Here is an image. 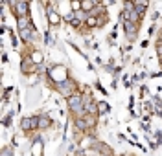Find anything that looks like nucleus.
<instances>
[{
  "instance_id": "f257e3e1",
  "label": "nucleus",
  "mask_w": 162,
  "mask_h": 156,
  "mask_svg": "<svg viewBox=\"0 0 162 156\" xmlns=\"http://www.w3.org/2000/svg\"><path fill=\"white\" fill-rule=\"evenodd\" d=\"M68 107L74 112H81L83 110V97L81 96H70L68 97Z\"/></svg>"
},
{
  "instance_id": "9d476101",
  "label": "nucleus",
  "mask_w": 162,
  "mask_h": 156,
  "mask_svg": "<svg viewBox=\"0 0 162 156\" xmlns=\"http://www.w3.org/2000/svg\"><path fill=\"white\" fill-rule=\"evenodd\" d=\"M87 125H89V121H87V120H81V118H79V120H76V127H77V129H87Z\"/></svg>"
},
{
  "instance_id": "39448f33",
  "label": "nucleus",
  "mask_w": 162,
  "mask_h": 156,
  "mask_svg": "<svg viewBox=\"0 0 162 156\" xmlns=\"http://www.w3.org/2000/svg\"><path fill=\"white\" fill-rule=\"evenodd\" d=\"M70 85H72L70 81H65V83L57 85V88H59V90H61V92H63L65 96H70Z\"/></svg>"
},
{
  "instance_id": "1a4fd4ad",
  "label": "nucleus",
  "mask_w": 162,
  "mask_h": 156,
  "mask_svg": "<svg viewBox=\"0 0 162 156\" xmlns=\"http://www.w3.org/2000/svg\"><path fill=\"white\" fill-rule=\"evenodd\" d=\"M107 110H109V105H107V103H103V101L98 103V112H100V114H105Z\"/></svg>"
},
{
  "instance_id": "f8f14e48",
  "label": "nucleus",
  "mask_w": 162,
  "mask_h": 156,
  "mask_svg": "<svg viewBox=\"0 0 162 156\" xmlns=\"http://www.w3.org/2000/svg\"><path fill=\"white\" fill-rule=\"evenodd\" d=\"M20 37L24 39V40H30V29L26 28V29H20Z\"/></svg>"
},
{
  "instance_id": "ddd939ff",
  "label": "nucleus",
  "mask_w": 162,
  "mask_h": 156,
  "mask_svg": "<svg viewBox=\"0 0 162 156\" xmlns=\"http://www.w3.org/2000/svg\"><path fill=\"white\" fill-rule=\"evenodd\" d=\"M48 125V118H39V127H46Z\"/></svg>"
},
{
  "instance_id": "20e7f679",
  "label": "nucleus",
  "mask_w": 162,
  "mask_h": 156,
  "mask_svg": "<svg viewBox=\"0 0 162 156\" xmlns=\"http://www.w3.org/2000/svg\"><path fill=\"white\" fill-rule=\"evenodd\" d=\"M124 28H125V33H127V37H129V39H133V37H135V33H136V24H135V22H129V20H125Z\"/></svg>"
},
{
  "instance_id": "0eeeda50",
  "label": "nucleus",
  "mask_w": 162,
  "mask_h": 156,
  "mask_svg": "<svg viewBox=\"0 0 162 156\" xmlns=\"http://www.w3.org/2000/svg\"><path fill=\"white\" fill-rule=\"evenodd\" d=\"M46 13H48V17H50V22H52V24H57V22H59V17H57V13H55L53 9H48Z\"/></svg>"
},
{
  "instance_id": "6e6552de",
  "label": "nucleus",
  "mask_w": 162,
  "mask_h": 156,
  "mask_svg": "<svg viewBox=\"0 0 162 156\" xmlns=\"http://www.w3.org/2000/svg\"><path fill=\"white\" fill-rule=\"evenodd\" d=\"M135 7H136L138 13H144L146 7H148V4H146V2H135Z\"/></svg>"
},
{
  "instance_id": "4468645a",
  "label": "nucleus",
  "mask_w": 162,
  "mask_h": 156,
  "mask_svg": "<svg viewBox=\"0 0 162 156\" xmlns=\"http://www.w3.org/2000/svg\"><path fill=\"white\" fill-rule=\"evenodd\" d=\"M26 26H28V22H26L24 18H20V20H18V28H20V29H26Z\"/></svg>"
},
{
  "instance_id": "423d86ee",
  "label": "nucleus",
  "mask_w": 162,
  "mask_h": 156,
  "mask_svg": "<svg viewBox=\"0 0 162 156\" xmlns=\"http://www.w3.org/2000/svg\"><path fill=\"white\" fill-rule=\"evenodd\" d=\"M124 18H129V22H135L136 18H138V13L136 11H124Z\"/></svg>"
},
{
  "instance_id": "9b49d317",
  "label": "nucleus",
  "mask_w": 162,
  "mask_h": 156,
  "mask_svg": "<svg viewBox=\"0 0 162 156\" xmlns=\"http://www.w3.org/2000/svg\"><path fill=\"white\" fill-rule=\"evenodd\" d=\"M94 6H96V2H89V0L81 2V7H83V9H90V7H94Z\"/></svg>"
},
{
  "instance_id": "2eb2a0df",
  "label": "nucleus",
  "mask_w": 162,
  "mask_h": 156,
  "mask_svg": "<svg viewBox=\"0 0 162 156\" xmlns=\"http://www.w3.org/2000/svg\"><path fill=\"white\" fill-rule=\"evenodd\" d=\"M2 156H11V151H9V149H4V151H2Z\"/></svg>"
},
{
  "instance_id": "dca6fc26",
  "label": "nucleus",
  "mask_w": 162,
  "mask_h": 156,
  "mask_svg": "<svg viewBox=\"0 0 162 156\" xmlns=\"http://www.w3.org/2000/svg\"><path fill=\"white\" fill-rule=\"evenodd\" d=\"M72 7H74V9H77V7H81V2H74V4H72Z\"/></svg>"
},
{
  "instance_id": "7ed1b4c3",
  "label": "nucleus",
  "mask_w": 162,
  "mask_h": 156,
  "mask_svg": "<svg viewBox=\"0 0 162 156\" xmlns=\"http://www.w3.org/2000/svg\"><path fill=\"white\" fill-rule=\"evenodd\" d=\"M11 6L15 7V11H17L20 17H24L26 11H28V4H26V2H11Z\"/></svg>"
},
{
  "instance_id": "f3484780",
  "label": "nucleus",
  "mask_w": 162,
  "mask_h": 156,
  "mask_svg": "<svg viewBox=\"0 0 162 156\" xmlns=\"http://www.w3.org/2000/svg\"><path fill=\"white\" fill-rule=\"evenodd\" d=\"M89 24L90 26H96V18H89Z\"/></svg>"
},
{
  "instance_id": "f03ea898",
  "label": "nucleus",
  "mask_w": 162,
  "mask_h": 156,
  "mask_svg": "<svg viewBox=\"0 0 162 156\" xmlns=\"http://www.w3.org/2000/svg\"><path fill=\"white\" fill-rule=\"evenodd\" d=\"M20 125H22V129H26V131H28V129H37V127H39V118H24Z\"/></svg>"
}]
</instances>
